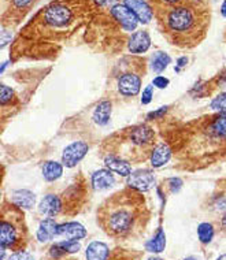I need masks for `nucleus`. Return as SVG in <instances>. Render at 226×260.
<instances>
[{"instance_id":"20","label":"nucleus","mask_w":226,"mask_h":260,"mask_svg":"<svg viewBox=\"0 0 226 260\" xmlns=\"http://www.w3.org/2000/svg\"><path fill=\"white\" fill-rule=\"evenodd\" d=\"M11 203L18 206L19 208H32L36 203V194L27 189H18L13 192Z\"/></svg>"},{"instance_id":"13","label":"nucleus","mask_w":226,"mask_h":260,"mask_svg":"<svg viewBox=\"0 0 226 260\" xmlns=\"http://www.w3.org/2000/svg\"><path fill=\"white\" fill-rule=\"evenodd\" d=\"M149 47H151V37H149L148 31L145 30L136 31L127 41V50L131 54H144L148 51Z\"/></svg>"},{"instance_id":"3","label":"nucleus","mask_w":226,"mask_h":260,"mask_svg":"<svg viewBox=\"0 0 226 260\" xmlns=\"http://www.w3.org/2000/svg\"><path fill=\"white\" fill-rule=\"evenodd\" d=\"M180 141L186 165L193 169L211 166L226 157V114H211L189 122Z\"/></svg>"},{"instance_id":"10","label":"nucleus","mask_w":226,"mask_h":260,"mask_svg":"<svg viewBox=\"0 0 226 260\" xmlns=\"http://www.w3.org/2000/svg\"><path fill=\"white\" fill-rule=\"evenodd\" d=\"M127 186L133 188L139 192H148L149 189L155 185V175L151 170L143 169V170L133 171L126 178Z\"/></svg>"},{"instance_id":"18","label":"nucleus","mask_w":226,"mask_h":260,"mask_svg":"<svg viewBox=\"0 0 226 260\" xmlns=\"http://www.w3.org/2000/svg\"><path fill=\"white\" fill-rule=\"evenodd\" d=\"M110 253L111 252H110L107 244L102 241H93L86 248L85 256L86 260H109Z\"/></svg>"},{"instance_id":"1","label":"nucleus","mask_w":226,"mask_h":260,"mask_svg":"<svg viewBox=\"0 0 226 260\" xmlns=\"http://www.w3.org/2000/svg\"><path fill=\"white\" fill-rule=\"evenodd\" d=\"M93 0H54L32 18L19 35L17 47L58 45L90 18L96 9Z\"/></svg>"},{"instance_id":"16","label":"nucleus","mask_w":226,"mask_h":260,"mask_svg":"<svg viewBox=\"0 0 226 260\" xmlns=\"http://www.w3.org/2000/svg\"><path fill=\"white\" fill-rule=\"evenodd\" d=\"M90 181H92V186H93L96 190L109 189L115 184V178H114L113 171L109 170V169H102V170L95 171V173L92 174Z\"/></svg>"},{"instance_id":"41","label":"nucleus","mask_w":226,"mask_h":260,"mask_svg":"<svg viewBox=\"0 0 226 260\" xmlns=\"http://www.w3.org/2000/svg\"><path fill=\"white\" fill-rule=\"evenodd\" d=\"M182 260H199L196 256H188V257H185V259H182Z\"/></svg>"},{"instance_id":"9","label":"nucleus","mask_w":226,"mask_h":260,"mask_svg":"<svg viewBox=\"0 0 226 260\" xmlns=\"http://www.w3.org/2000/svg\"><path fill=\"white\" fill-rule=\"evenodd\" d=\"M110 14H111V17H113L115 21H117L121 27H122L123 30L126 31H132L135 30L137 25H139V19L136 17L133 11L127 9L126 6L121 5V3H117L115 6H113L111 9H110Z\"/></svg>"},{"instance_id":"26","label":"nucleus","mask_w":226,"mask_h":260,"mask_svg":"<svg viewBox=\"0 0 226 260\" xmlns=\"http://www.w3.org/2000/svg\"><path fill=\"white\" fill-rule=\"evenodd\" d=\"M140 256V253H137V252L117 248V249H114V252L110 253L109 260H139Z\"/></svg>"},{"instance_id":"21","label":"nucleus","mask_w":226,"mask_h":260,"mask_svg":"<svg viewBox=\"0 0 226 260\" xmlns=\"http://www.w3.org/2000/svg\"><path fill=\"white\" fill-rule=\"evenodd\" d=\"M111 111H113V104L107 102V100H104V102L99 103V106L95 108L92 119L99 126H106L110 122Z\"/></svg>"},{"instance_id":"2","label":"nucleus","mask_w":226,"mask_h":260,"mask_svg":"<svg viewBox=\"0 0 226 260\" xmlns=\"http://www.w3.org/2000/svg\"><path fill=\"white\" fill-rule=\"evenodd\" d=\"M148 220L149 210L143 193L129 186L106 199L98 210V224L115 240L139 236Z\"/></svg>"},{"instance_id":"30","label":"nucleus","mask_w":226,"mask_h":260,"mask_svg":"<svg viewBox=\"0 0 226 260\" xmlns=\"http://www.w3.org/2000/svg\"><path fill=\"white\" fill-rule=\"evenodd\" d=\"M14 99V92L11 88L7 85H2L0 88V103L5 107L7 103H11V100Z\"/></svg>"},{"instance_id":"12","label":"nucleus","mask_w":226,"mask_h":260,"mask_svg":"<svg viewBox=\"0 0 226 260\" xmlns=\"http://www.w3.org/2000/svg\"><path fill=\"white\" fill-rule=\"evenodd\" d=\"M56 237L63 238V240H76L80 241L86 237V230L81 223L77 222H68L58 226L56 230Z\"/></svg>"},{"instance_id":"28","label":"nucleus","mask_w":226,"mask_h":260,"mask_svg":"<svg viewBox=\"0 0 226 260\" xmlns=\"http://www.w3.org/2000/svg\"><path fill=\"white\" fill-rule=\"evenodd\" d=\"M60 247L63 248L64 251L68 253H76L81 249V244L76 240H62L60 242H58Z\"/></svg>"},{"instance_id":"33","label":"nucleus","mask_w":226,"mask_h":260,"mask_svg":"<svg viewBox=\"0 0 226 260\" xmlns=\"http://www.w3.org/2000/svg\"><path fill=\"white\" fill-rule=\"evenodd\" d=\"M169 84H170L169 78H166V77L163 76H156L154 78V81H152V85L156 86L158 89H165V88H168Z\"/></svg>"},{"instance_id":"29","label":"nucleus","mask_w":226,"mask_h":260,"mask_svg":"<svg viewBox=\"0 0 226 260\" xmlns=\"http://www.w3.org/2000/svg\"><path fill=\"white\" fill-rule=\"evenodd\" d=\"M189 2H198V0H152L154 3L152 7H173V6L185 5Z\"/></svg>"},{"instance_id":"5","label":"nucleus","mask_w":226,"mask_h":260,"mask_svg":"<svg viewBox=\"0 0 226 260\" xmlns=\"http://www.w3.org/2000/svg\"><path fill=\"white\" fill-rule=\"evenodd\" d=\"M0 244L5 249L14 252L23 251L27 244V228L22 208L11 204H5L2 208L0 222Z\"/></svg>"},{"instance_id":"11","label":"nucleus","mask_w":226,"mask_h":260,"mask_svg":"<svg viewBox=\"0 0 226 260\" xmlns=\"http://www.w3.org/2000/svg\"><path fill=\"white\" fill-rule=\"evenodd\" d=\"M123 5L133 11L139 22L148 23L154 17V10L145 0H123Z\"/></svg>"},{"instance_id":"31","label":"nucleus","mask_w":226,"mask_h":260,"mask_svg":"<svg viewBox=\"0 0 226 260\" xmlns=\"http://www.w3.org/2000/svg\"><path fill=\"white\" fill-rule=\"evenodd\" d=\"M182 185H184V182H182V180L178 178V177H173V178H169V180L166 181V186H168L169 190L172 193L178 192V190L182 188Z\"/></svg>"},{"instance_id":"8","label":"nucleus","mask_w":226,"mask_h":260,"mask_svg":"<svg viewBox=\"0 0 226 260\" xmlns=\"http://www.w3.org/2000/svg\"><path fill=\"white\" fill-rule=\"evenodd\" d=\"M88 151H89L88 144L84 141H74L64 148L62 155V165L68 169L76 167L85 157Z\"/></svg>"},{"instance_id":"43","label":"nucleus","mask_w":226,"mask_h":260,"mask_svg":"<svg viewBox=\"0 0 226 260\" xmlns=\"http://www.w3.org/2000/svg\"><path fill=\"white\" fill-rule=\"evenodd\" d=\"M147 260H162V259H160V257H149V259Z\"/></svg>"},{"instance_id":"37","label":"nucleus","mask_w":226,"mask_h":260,"mask_svg":"<svg viewBox=\"0 0 226 260\" xmlns=\"http://www.w3.org/2000/svg\"><path fill=\"white\" fill-rule=\"evenodd\" d=\"M96 5L100 6V7H113V6L117 5L118 0H93Z\"/></svg>"},{"instance_id":"22","label":"nucleus","mask_w":226,"mask_h":260,"mask_svg":"<svg viewBox=\"0 0 226 260\" xmlns=\"http://www.w3.org/2000/svg\"><path fill=\"white\" fill-rule=\"evenodd\" d=\"M63 174V165L58 161H47L43 166V178L47 182H54Z\"/></svg>"},{"instance_id":"14","label":"nucleus","mask_w":226,"mask_h":260,"mask_svg":"<svg viewBox=\"0 0 226 260\" xmlns=\"http://www.w3.org/2000/svg\"><path fill=\"white\" fill-rule=\"evenodd\" d=\"M172 155L173 149L168 143L156 144L154 148H152V151H151V155H149L151 165H152L154 169H159V167L165 166L172 159Z\"/></svg>"},{"instance_id":"19","label":"nucleus","mask_w":226,"mask_h":260,"mask_svg":"<svg viewBox=\"0 0 226 260\" xmlns=\"http://www.w3.org/2000/svg\"><path fill=\"white\" fill-rule=\"evenodd\" d=\"M58 226L59 224L52 218H47V219L41 220L40 226L37 229V240L40 242H47L56 237Z\"/></svg>"},{"instance_id":"17","label":"nucleus","mask_w":226,"mask_h":260,"mask_svg":"<svg viewBox=\"0 0 226 260\" xmlns=\"http://www.w3.org/2000/svg\"><path fill=\"white\" fill-rule=\"evenodd\" d=\"M104 165L109 170H111L113 173H117V174H119L121 177H125V178H127L132 174L131 163L125 160V159H121V157L109 155L104 159Z\"/></svg>"},{"instance_id":"25","label":"nucleus","mask_w":226,"mask_h":260,"mask_svg":"<svg viewBox=\"0 0 226 260\" xmlns=\"http://www.w3.org/2000/svg\"><path fill=\"white\" fill-rule=\"evenodd\" d=\"M172 62V59L166 52H155L154 58H152V62H151V69L154 70L155 73L160 74L162 72H165L168 66Z\"/></svg>"},{"instance_id":"40","label":"nucleus","mask_w":226,"mask_h":260,"mask_svg":"<svg viewBox=\"0 0 226 260\" xmlns=\"http://www.w3.org/2000/svg\"><path fill=\"white\" fill-rule=\"evenodd\" d=\"M221 14L223 17H226V0L222 3V7H221Z\"/></svg>"},{"instance_id":"38","label":"nucleus","mask_w":226,"mask_h":260,"mask_svg":"<svg viewBox=\"0 0 226 260\" xmlns=\"http://www.w3.org/2000/svg\"><path fill=\"white\" fill-rule=\"evenodd\" d=\"M186 63H188V58H186V56H181V58L177 60V64L176 68H174V70H176L177 73H180L182 69L185 68Z\"/></svg>"},{"instance_id":"4","label":"nucleus","mask_w":226,"mask_h":260,"mask_svg":"<svg viewBox=\"0 0 226 260\" xmlns=\"http://www.w3.org/2000/svg\"><path fill=\"white\" fill-rule=\"evenodd\" d=\"M162 33L173 45L193 48L207 35L210 9L203 2H189L173 7H152Z\"/></svg>"},{"instance_id":"7","label":"nucleus","mask_w":226,"mask_h":260,"mask_svg":"<svg viewBox=\"0 0 226 260\" xmlns=\"http://www.w3.org/2000/svg\"><path fill=\"white\" fill-rule=\"evenodd\" d=\"M117 86L118 92L126 98L139 94L141 89V70H139L136 64H132V69H125L118 76Z\"/></svg>"},{"instance_id":"35","label":"nucleus","mask_w":226,"mask_h":260,"mask_svg":"<svg viewBox=\"0 0 226 260\" xmlns=\"http://www.w3.org/2000/svg\"><path fill=\"white\" fill-rule=\"evenodd\" d=\"M217 230L222 234V236H223V237H226V211L223 212V214H222V216L219 218V220H218Z\"/></svg>"},{"instance_id":"27","label":"nucleus","mask_w":226,"mask_h":260,"mask_svg":"<svg viewBox=\"0 0 226 260\" xmlns=\"http://www.w3.org/2000/svg\"><path fill=\"white\" fill-rule=\"evenodd\" d=\"M210 107L213 108L215 112H219V114H226V92H222V93L217 94L213 99Z\"/></svg>"},{"instance_id":"42","label":"nucleus","mask_w":226,"mask_h":260,"mask_svg":"<svg viewBox=\"0 0 226 260\" xmlns=\"http://www.w3.org/2000/svg\"><path fill=\"white\" fill-rule=\"evenodd\" d=\"M217 260H226V253H225V255H221V256H219V257H218Z\"/></svg>"},{"instance_id":"24","label":"nucleus","mask_w":226,"mask_h":260,"mask_svg":"<svg viewBox=\"0 0 226 260\" xmlns=\"http://www.w3.org/2000/svg\"><path fill=\"white\" fill-rule=\"evenodd\" d=\"M215 234H217V226L213 222H202L198 226V238H199L200 244H203V245H208L213 241Z\"/></svg>"},{"instance_id":"6","label":"nucleus","mask_w":226,"mask_h":260,"mask_svg":"<svg viewBox=\"0 0 226 260\" xmlns=\"http://www.w3.org/2000/svg\"><path fill=\"white\" fill-rule=\"evenodd\" d=\"M37 0H5V11H3V27L14 26L25 18Z\"/></svg>"},{"instance_id":"23","label":"nucleus","mask_w":226,"mask_h":260,"mask_svg":"<svg viewBox=\"0 0 226 260\" xmlns=\"http://www.w3.org/2000/svg\"><path fill=\"white\" fill-rule=\"evenodd\" d=\"M165 248H166V234L162 228H159L154 237L145 244V249L151 253H160L165 251Z\"/></svg>"},{"instance_id":"15","label":"nucleus","mask_w":226,"mask_h":260,"mask_svg":"<svg viewBox=\"0 0 226 260\" xmlns=\"http://www.w3.org/2000/svg\"><path fill=\"white\" fill-rule=\"evenodd\" d=\"M60 211H63V202L56 194H47L39 204V212L48 218L56 216Z\"/></svg>"},{"instance_id":"32","label":"nucleus","mask_w":226,"mask_h":260,"mask_svg":"<svg viewBox=\"0 0 226 260\" xmlns=\"http://www.w3.org/2000/svg\"><path fill=\"white\" fill-rule=\"evenodd\" d=\"M152 98H154V86L149 85L143 90V94H141V104L147 106V104L151 103Z\"/></svg>"},{"instance_id":"36","label":"nucleus","mask_w":226,"mask_h":260,"mask_svg":"<svg viewBox=\"0 0 226 260\" xmlns=\"http://www.w3.org/2000/svg\"><path fill=\"white\" fill-rule=\"evenodd\" d=\"M168 106L166 107H160L159 110H156V111H152L149 112L148 115H147V118L148 119H159V118H162L165 114H166V111H168Z\"/></svg>"},{"instance_id":"39","label":"nucleus","mask_w":226,"mask_h":260,"mask_svg":"<svg viewBox=\"0 0 226 260\" xmlns=\"http://www.w3.org/2000/svg\"><path fill=\"white\" fill-rule=\"evenodd\" d=\"M9 41H11V33L9 35V31L3 30L2 31V48H5Z\"/></svg>"},{"instance_id":"34","label":"nucleus","mask_w":226,"mask_h":260,"mask_svg":"<svg viewBox=\"0 0 226 260\" xmlns=\"http://www.w3.org/2000/svg\"><path fill=\"white\" fill-rule=\"evenodd\" d=\"M9 260H36V259H35L29 252L18 251V252H14L13 255L10 256Z\"/></svg>"}]
</instances>
